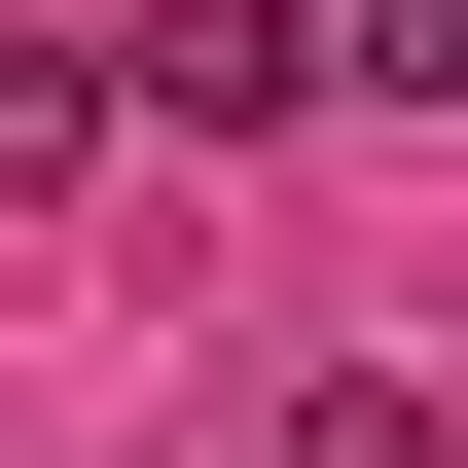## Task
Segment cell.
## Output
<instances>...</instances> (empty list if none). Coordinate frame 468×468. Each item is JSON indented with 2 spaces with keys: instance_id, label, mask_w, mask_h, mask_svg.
<instances>
[{
  "instance_id": "6da1fadb",
  "label": "cell",
  "mask_w": 468,
  "mask_h": 468,
  "mask_svg": "<svg viewBox=\"0 0 468 468\" xmlns=\"http://www.w3.org/2000/svg\"><path fill=\"white\" fill-rule=\"evenodd\" d=\"M109 109H180V144H252V109H324V0H144V37H109Z\"/></svg>"
},
{
  "instance_id": "277c9868",
  "label": "cell",
  "mask_w": 468,
  "mask_h": 468,
  "mask_svg": "<svg viewBox=\"0 0 468 468\" xmlns=\"http://www.w3.org/2000/svg\"><path fill=\"white\" fill-rule=\"evenodd\" d=\"M324 109H468V0H324Z\"/></svg>"
},
{
  "instance_id": "7a4b0ae2",
  "label": "cell",
  "mask_w": 468,
  "mask_h": 468,
  "mask_svg": "<svg viewBox=\"0 0 468 468\" xmlns=\"http://www.w3.org/2000/svg\"><path fill=\"white\" fill-rule=\"evenodd\" d=\"M252 468H468V432L397 397V360H289V397H252Z\"/></svg>"
},
{
  "instance_id": "3957f363",
  "label": "cell",
  "mask_w": 468,
  "mask_h": 468,
  "mask_svg": "<svg viewBox=\"0 0 468 468\" xmlns=\"http://www.w3.org/2000/svg\"><path fill=\"white\" fill-rule=\"evenodd\" d=\"M37 180H109V37H0V217Z\"/></svg>"
}]
</instances>
